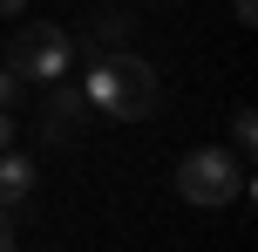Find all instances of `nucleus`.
Wrapping results in <instances>:
<instances>
[{"label":"nucleus","instance_id":"obj_12","mask_svg":"<svg viewBox=\"0 0 258 252\" xmlns=\"http://www.w3.org/2000/svg\"><path fill=\"white\" fill-rule=\"evenodd\" d=\"M156 7H170V0H156Z\"/></svg>","mask_w":258,"mask_h":252},{"label":"nucleus","instance_id":"obj_10","mask_svg":"<svg viewBox=\"0 0 258 252\" xmlns=\"http://www.w3.org/2000/svg\"><path fill=\"white\" fill-rule=\"evenodd\" d=\"M251 14H258V0H238V21H251Z\"/></svg>","mask_w":258,"mask_h":252},{"label":"nucleus","instance_id":"obj_6","mask_svg":"<svg viewBox=\"0 0 258 252\" xmlns=\"http://www.w3.org/2000/svg\"><path fill=\"white\" fill-rule=\"evenodd\" d=\"M231 136H238V150H231V157H251V136H258L251 109H238V116H231Z\"/></svg>","mask_w":258,"mask_h":252},{"label":"nucleus","instance_id":"obj_9","mask_svg":"<svg viewBox=\"0 0 258 252\" xmlns=\"http://www.w3.org/2000/svg\"><path fill=\"white\" fill-rule=\"evenodd\" d=\"M0 252H14V225H7V205H0Z\"/></svg>","mask_w":258,"mask_h":252},{"label":"nucleus","instance_id":"obj_2","mask_svg":"<svg viewBox=\"0 0 258 252\" xmlns=\"http://www.w3.org/2000/svg\"><path fill=\"white\" fill-rule=\"evenodd\" d=\"M177 198L190 205H231L245 198V157H231V150H190V157L177 164Z\"/></svg>","mask_w":258,"mask_h":252},{"label":"nucleus","instance_id":"obj_7","mask_svg":"<svg viewBox=\"0 0 258 252\" xmlns=\"http://www.w3.org/2000/svg\"><path fill=\"white\" fill-rule=\"evenodd\" d=\"M14 103H21V75L0 62V109H14Z\"/></svg>","mask_w":258,"mask_h":252},{"label":"nucleus","instance_id":"obj_4","mask_svg":"<svg viewBox=\"0 0 258 252\" xmlns=\"http://www.w3.org/2000/svg\"><path fill=\"white\" fill-rule=\"evenodd\" d=\"M82 89H68V82H48V103H41V136H75V123H82Z\"/></svg>","mask_w":258,"mask_h":252},{"label":"nucleus","instance_id":"obj_3","mask_svg":"<svg viewBox=\"0 0 258 252\" xmlns=\"http://www.w3.org/2000/svg\"><path fill=\"white\" fill-rule=\"evenodd\" d=\"M68 62H75V41H68L54 21H34V27L7 48V68H14L21 82H68Z\"/></svg>","mask_w":258,"mask_h":252},{"label":"nucleus","instance_id":"obj_11","mask_svg":"<svg viewBox=\"0 0 258 252\" xmlns=\"http://www.w3.org/2000/svg\"><path fill=\"white\" fill-rule=\"evenodd\" d=\"M21 7H27V0H0V14H21Z\"/></svg>","mask_w":258,"mask_h":252},{"label":"nucleus","instance_id":"obj_5","mask_svg":"<svg viewBox=\"0 0 258 252\" xmlns=\"http://www.w3.org/2000/svg\"><path fill=\"white\" fill-rule=\"evenodd\" d=\"M34 184H41L34 157H27V150H0V205H27Z\"/></svg>","mask_w":258,"mask_h":252},{"label":"nucleus","instance_id":"obj_8","mask_svg":"<svg viewBox=\"0 0 258 252\" xmlns=\"http://www.w3.org/2000/svg\"><path fill=\"white\" fill-rule=\"evenodd\" d=\"M0 150H14V116L0 109Z\"/></svg>","mask_w":258,"mask_h":252},{"label":"nucleus","instance_id":"obj_1","mask_svg":"<svg viewBox=\"0 0 258 252\" xmlns=\"http://www.w3.org/2000/svg\"><path fill=\"white\" fill-rule=\"evenodd\" d=\"M156 68L143 55H89V75H82V103L102 109L116 123H143L156 116Z\"/></svg>","mask_w":258,"mask_h":252}]
</instances>
